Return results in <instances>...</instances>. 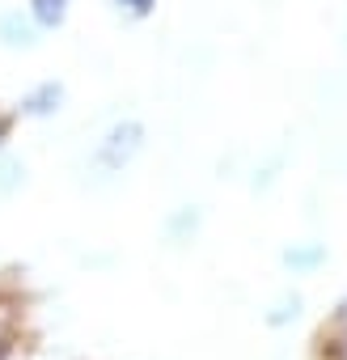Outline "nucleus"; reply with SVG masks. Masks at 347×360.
Returning a JSON list of instances; mask_svg holds the SVG:
<instances>
[{
  "instance_id": "obj_1",
  "label": "nucleus",
  "mask_w": 347,
  "mask_h": 360,
  "mask_svg": "<svg viewBox=\"0 0 347 360\" xmlns=\"http://www.w3.org/2000/svg\"><path fill=\"white\" fill-rule=\"evenodd\" d=\"M144 148H148V127H144L140 119L123 115V119H114V123L98 136V144H93V153H89V169H93L98 178H106V183H114L119 174H127V169L140 161Z\"/></svg>"
},
{
  "instance_id": "obj_2",
  "label": "nucleus",
  "mask_w": 347,
  "mask_h": 360,
  "mask_svg": "<svg viewBox=\"0 0 347 360\" xmlns=\"http://www.w3.org/2000/svg\"><path fill=\"white\" fill-rule=\"evenodd\" d=\"M64 106H68V85H64L60 77H43V81H34V85L18 98V115L30 119V123H47V119H55Z\"/></svg>"
},
{
  "instance_id": "obj_3",
  "label": "nucleus",
  "mask_w": 347,
  "mask_h": 360,
  "mask_svg": "<svg viewBox=\"0 0 347 360\" xmlns=\"http://www.w3.org/2000/svg\"><path fill=\"white\" fill-rule=\"evenodd\" d=\"M0 47H5V51H22V56L43 47V30H39V22L30 18L26 5L0 9Z\"/></svg>"
},
{
  "instance_id": "obj_4",
  "label": "nucleus",
  "mask_w": 347,
  "mask_h": 360,
  "mask_svg": "<svg viewBox=\"0 0 347 360\" xmlns=\"http://www.w3.org/2000/svg\"><path fill=\"white\" fill-rule=\"evenodd\" d=\"M326 259H330V246L317 242V238L288 242V246L280 250V267H284L288 276H317V271L326 267Z\"/></svg>"
},
{
  "instance_id": "obj_5",
  "label": "nucleus",
  "mask_w": 347,
  "mask_h": 360,
  "mask_svg": "<svg viewBox=\"0 0 347 360\" xmlns=\"http://www.w3.org/2000/svg\"><path fill=\"white\" fill-rule=\"evenodd\" d=\"M199 233H204V208L199 204H178V208H169V217L161 221V238L169 246H191Z\"/></svg>"
},
{
  "instance_id": "obj_6",
  "label": "nucleus",
  "mask_w": 347,
  "mask_h": 360,
  "mask_svg": "<svg viewBox=\"0 0 347 360\" xmlns=\"http://www.w3.org/2000/svg\"><path fill=\"white\" fill-rule=\"evenodd\" d=\"M26 322H30V301H26V292H18L13 284H0V343H9V339H18V335H30Z\"/></svg>"
},
{
  "instance_id": "obj_7",
  "label": "nucleus",
  "mask_w": 347,
  "mask_h": 360,
  "mask_svg": "<svg viewBox=\"0 0 347 360\" xmlns=\"http://www.w3.org/2000/svg\"><path fill=\"white\" fill-rule=\"evenodd\" d=\"M26 183H30V165H26V157H18L13 148H5V153H0V200L22 195Z\"/></svg>"
},
{
  "instance_id": "obj_8",
  "label": "nucleus",
  "mask_w": 347,
  "mask_h": 360,
  "mask_svg": "<svg viewBox=\"0 0 347 360\" xmlns=\"http://www.w3.org/2000/svg\"><path fill=\"white\" fill-rule=\"evenodd\" d=\"M26 9H30V18L39 22L43 34H55L72 18V0H26Z\"/></svg>"
},
{
  "instance_id": "obj_9",
  "label": "nucleus",
  "mask_w": 347,
  "mask_h": 360,
  "mask_svg": "<svg viewBox=\"0 0 347 360\" xmlns=\"http://www.w3.org/2000/svg\"><path fill=\"white\" fill-rule=\"evenodd\" d=\"M301 314H305V297L301 292H280L271 305H267V314H263V322L271 326V330H288L292 322H301Z\"/></svg>"
},
{
  "instance_id": "obj_10",
  "label": "nucleus",
  "mask_w": 347,
  "mask_h": 360,
  "mask_svg": "<svg viewBox=\"0 0 347 360\" xmlns=\"http://www.w3.org/2000/svg\"><path fill=\"white\" fill-rule=\"evenodd\" d=\"M317 360H347V326L317 330Z\"/></svg>"
},
{
  "instance_id": "obj_11",
  "label": "nucleus",
  "mask_w": 347,
  "mask_h": 360,
  "mask_svg": "<svg viewBox=\"0 0 347 360\" xmlns=\"http://www.w3.org/2000/svg\"><path fill=\"white\" fill-rule=\"evenodd\" d=\"M280 169H284V148H280V153H271V161H263V165L254 169L250 191H254V195H267V191L280 183Z\"/></svg>"
},
{
  "instance_id": "obj_12",
  "label": "nucleus",
  "mask_w": 347,
  "mask_h": 360,
  "mask_svg": "<svg viewBox=\"0 0 347 360\" xmlns=\"http://www.w3.org/2000/svg\"><path fill=\"white\" fill-rule=\"evenodd\" d=\"M110 9L123 18V22H148L157 13V0H110Z\"/></svg>"
},
{
  "instance_id": "obj_13",
  "label": "nucleus",
  "mask_w": 347,
  "mask_h": 360,
  "mask_svg": "<svg viewBox=\"0 0 347 360\" xmlns=\"http://www.w3.org/2000/svg\"><path fill=\"white\" fill-rule=\"evenodd\" d=\"M18 123H22V115H18V106H5V102H0V153H5V148H13V136H18Z\"/></svg>"
},
{
  "instance_id": "obj_14",
  "label": "nucleus",
  "mask_w": 347,
  "mask_h": 360,
  "mask_svg": "<svg viewBox=\"0 0 347 360\" xmlns=\"http://www.w3.org/2000/svg\"><path fill=\"white\" fill-rule=\"evenodd\" d=\"M322 326H347V292L330 305V314H326V322Z\"/></svg>"
}]
</instances>
